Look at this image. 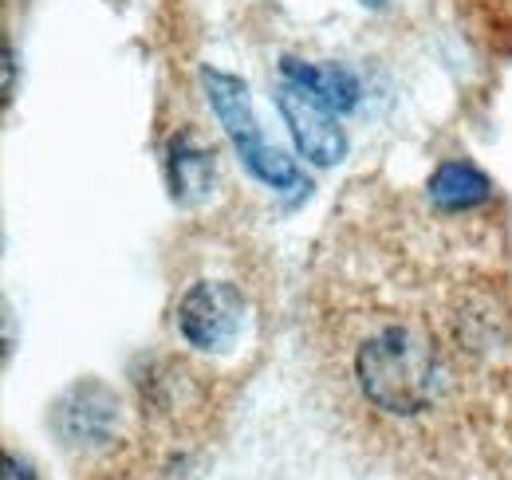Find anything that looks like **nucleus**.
I'll return each instance as SVG.
<instances>
[{
    "mask_svg": "<svg viewBox=\"0 0 512 480\" xmlns=\"http://www.w3.org/2000/svg\"><path fill=\"white\" fill-rule=\"evenodd\" d=\"M426 197L442 213H469L493 197V181L485 178L473 162H442L426 185Z\"/></svg>",
    "mask_w": 512,
    "mask_h": 480,
    "instance_id": "obj_7",
    "label": "nucleus"
},
{
    "mask_svg": "<svg viewBox=\"0 0 512 480\" xmlns=\"http://www.w3.org/2000/svg\"><path fill=\"white\" fill-rule=\"evenodd\" d=\"M280 71H284L288 83L308 91L316 103H323L335 115H343V111H351L359 103V79H355V71H347L339 63H308L288 56V60L280 63Z\"/></svg>",
    "mask_w": 512,
    "mask_h": 480,
    "instance_id": "obj_6",
    "label": "nucleus"
},
{
    "mask_svg": "<svg viewBox=\"0 0 512 480\" xmlns=\"http://www.w3.org/2000/svg\"><path fill=\"white\" fill-rule=\"evenodd\" d=\"M249 303L225 280H201L178 300V331L197 351H229L245 327Z\"/></svg>",
    "mask_w": 512,
    "mask_h": 480,
    "instance_id": "obj_3",
    "label": "nucleus"
},
{
    "mask_svg": "<svg viewBox=\"0 0 512 480\" xmlns=\"http://www.w3.org/2000/svg\"><path fill=\"white\" fill-rule=\"evenodd\" d=\"M213 146H205L193 130L178 134L170 142V185H174V197L182 205H193L209 193V181H213Z\"/></svg>",
    "mask_w": 512,
    "mask_h": 480,
    "instance_id": "obj_8",
    "label": "nucleus"
},
{
    "mask_svg": "<svg viewBox=\"0 0 512 480\" xmlns=\"http://www.w3.org/2000/svg\"><path fill=\"white\" fill-rule=\"evenodd\" d=\"M363 4H375V8H379V4H383V0H363Z\"/></svg>",
    "mask_w": 512,
    "mask_h": 480,
    "instance_id": "obj_11",
    "label": "nucleus"
},
{
    "mask_svg": "<svg viewBox=\"0 0 512 480\" xmlns=\"http://www.w3.org/2000/svg\"><path fill=\"white\" fill-rule=\"evenodd\" d=\"M201 87H205V95H209V107H213V115L221 119L225 126V134H229V142L237 146V154H241V162L253 170L256 178L264 181V185H272V189H300V166L280 150V146H272L268 138H264V130H260V122L253 115V99H249V87H245V79H237V75H225V71H217V67H205L201 71Z\"/></svg>",
    "mask_w": 512,
    "mask_h": 480,
    "instance_id": "obj_2",
    "label": "nucleus"
},
{
    "mask_svg": "<svg viewBox=\"0 0 512 480\" xmlns=\"http://www.w3.org/2000/svg\"><path fill=\"white\" fill-rule=\"evenodd\" d=\"M12 87H16V60H12V48L4 44V99H12Z\"/></svg>",
    "mask_w": 512,
    "mask_h": 480,
    "instance_id": "obj_10",
    "label": "nucleus"
},
{
    "mask_svg": "<svg viewBox=\"0 0 512 480\" xmlns=\"http://www.w3.org/2000/svg\"><path fill=\"white\" fill-rule=\"evenodd\" d=\"M276 107L288 122L292 138H296V150L316 162V166H335L343 154H347V134L343 126L335 122V111H327L323 103H316L308 91H300L296 83H284L276 91Z\"/></svg>",
    "mask_w": 512,
    "mask_h": 480,
    "instance_id": "obj_4",
    "label": "nucleus"
},
{
    "mask_svg": "<svg viewBox=\"0 0 512 480\" xmlns=\"http://www.w3.org/2000/svg\"><path fill=\"white\" fill-rule=\"evenodd\" d=\"M453 217L371 201L331 225L312 280L331 410L390 480H512V292Z\"/></svg>",
    "mask_w": 512,
    "mask_h": 480,
    "instance_id": "obj_1",
    "label": "nucleus"
},
{
    "mask_svg": "<svg viewBox=\"0 0 512 480\" xmlns=\"http://www.w3.org/2000/svg\"><path fill=\"white\" fill-rule=\"evenodd\" d=\"M119 418V402L103 382H79L56 410V425L67 441H103Z\"/></svg>",
    "mask_w": 512,
    "mask_h": 480,
    "instance_id": "obj_5",
    "label": "nucleus"
},
{
    "mask_svg": "<svg viewBox=\"0 0 512 480\" xmlns=\"http://www.w3.org/2000/svg\"><path fill=\"white\" fill-rule=\"evenodd\" d=\"M4 480H36V477H32V469L24 461H16L12 453H4Z\"/></svg>",
    "mask_w": 512,
    "mask_h": 480,
    "instance_id": "obj_9",
    "label": "nucleus"
}]
</instances>
